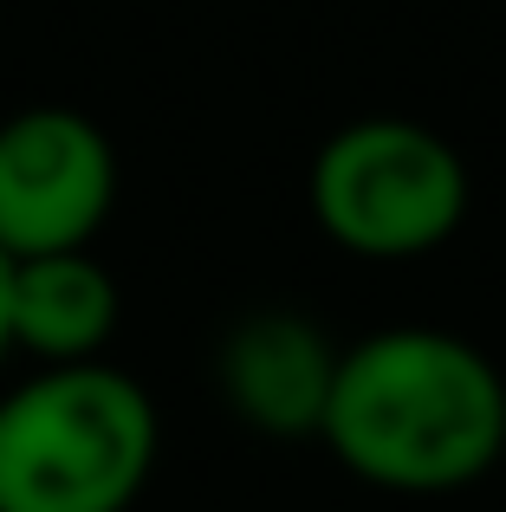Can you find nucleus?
I'll list each match as a JSON object with an SVG mask.
<instances>
[{"label": "nucleus", "instance_id": "3", "mask_svg": "<svg viewBox=\"0 0 506 512\" xmlns=\"http://www.w3.org/2000/svg\"><path fill=\"white\" fill-rule=\"evenodd\" d=\"M305 195L338 247L364 260H409L468 221V163L442 130L377 111L318 143Z\"/></svg>", "mask_w": 506, "mask_h": 512}, {"label": "nucleus", "instance_id": "2", "mask_svg": "<svg viewBox=\"0 0 506 512\" xmlns=\"http://www.w3.org/2000/svg\"><path fill=\"white\" fill-rule=\"evenodd\" d=\"M156 448L163 415L130 370L46 363L0 396V512H130Z\"/></svg>", "mask_w": 506, "mask_h": 512}, {"label": "nucleus", "instance_id": "1", "mask_svg": "<svg viewBox=\"0 0 506 512\" xmlns=\"http://www.w3.org/2000/svg\"><path fill=\"white\" fill-rule=\"evenodd\" d=\"M318 441L383 493H461L506 454V376L461 331L383 325L338 350Z\"/></svg>", "mask_w": 506, "mask_h": 512}, {"label": "nucleus", "instance_id": "6", "mask_svg": "<svg viewBox=\"0 0 506 512\" xmlns=\"http://www.w3.org/2000/svg\"><path fill=\"white\" fill-rule=\"evenodd\" d=\"M117 279L98 253L13 260V350L46 363H91L117 331Z\"/></svg>", "mask_w": 506, "mask_h": 512}, {"label": "nucleus", "instance_id": "5", "mask_svg": "<svg viewBox=\"0 0 506 512\" xmlns=\"http://www.w3.org/2000/svg\"><path fill=\"white\" fill-rule=\"evenodd\" d=\"M221 396L247 428L279 441H299L325 428L331 383H338V344L312 325L305 312H247L241 325L221 338L215 357Z\"/></svg>", "mask_w": 506, "mask_h": 512}, {"label": "nucleus", "instance_id": "4", "mask_svg": "<svg viewBox=\"0 0 506 512\" xmlns=\"http://www.w3.org/2000/svg\"><path fill=\"white\" fill-rule=\"evenodd\" d=\"M117 201V150L72 104H20L0 117V253H85Z\"/></svg>", "mask_w": 506, "mask_h": 512}, {"label": "nucleus", "instance_id": "7", "mask_svg": "<svg viewBox=\"0 0 506 512\" xmlns=\"http://www.w3.org/2000/svg\"><path fill=\"white\" fill-rule=\"evenodd\" d=\"M13 350V260L0 253V357Z\"/></svg>", "mask_w": 506, "mask_h": 512}]
</instances>
